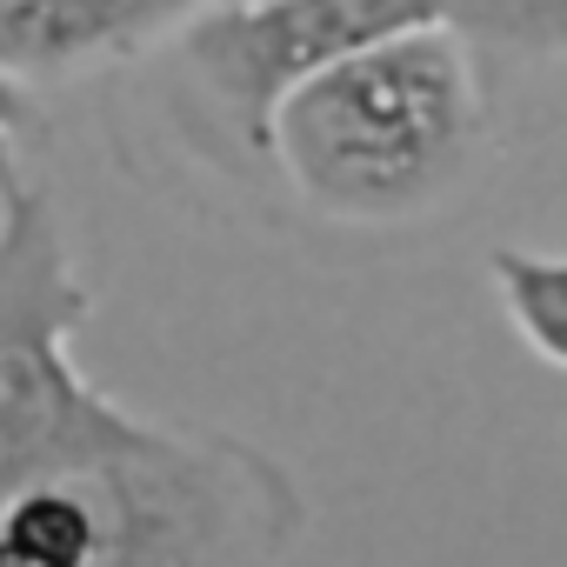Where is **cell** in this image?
<instances>
[{"label": "cell", "instance_id": "2", "mask_svg": "<svg viewBox=\"0 0 567 567\" xmlns=\"http://www.w3.org/2000/svg\"><path fill=\"white\" fill-rule=\"evenodd\" d=\"M295 187L341 220L427 207L474 147V81L447 41L394 34L301 74L267 114Z\"/></svg>", "mask_w": 567, "mask_h": 567}, {"label": "cell", "instance_id": "3", "mask_svg": "<svg viewBox=\"0 0 567 567\" xmlns=\"http://www.w3.org/2000/svg\"><path fill=\"white\" fill-rule=\"evenodd\" d=\"M187 0H0V74H41L121 48Z\"/></svg>", "mask_w": 567, "mask_h": 567}, {"label": "cell", "instance_id": "6", "mask_svg": "<svg viewBox=\"0 0 567 567\" xmlns=\"http://www.w3.org/2000/svg\"><path fill=\"white\" fill-rule=\"evenodd\" d=\"M0 567H48V560H34V554L14 547V540H0Z\"/></svg>", "mask_w": 567, "mask_h": 567}, {"label": "cell", "instance_id": "1", "mask_svg": "<svg viewBox=\"0 0 567 567\" xmlns=\"http://www.w3.org/2000/svg\"><path fill=\"white\" fill-rule=\"evenodd\" d=\"M87 315L48 194L0 141V507L28 487H81L101 514V567H267L308 527L301 487L234 434L107 401L74 361Z\"/></svg>", "mask_w": 567, "mask_h": 567}, {"label": "cell", "instance_id": "4", "mask_svg": "<svg viewBox=\"0 0 567 567\" xmlns=\"http://www.w3.org/2000/svg\"><path fill=\"white\" fill-rule=\"evenodd\" d=\"M487 280L514 321V334L547 361L567 368V254H520V247H494L487 254Z\"/></svg>", "mask_w": 567, "mask_h": 567}, {"label": "cell", "instance_id": "5", "mask_svg": "<svg viewBox=\"0 0 567 567\" xmlns=\"http://www.w3.org/2000/svg\"><path fill=\"white\" fill-rule=\"evenodd\" d=\"M0 540L48 567H101V514L81 487H28L0 507Z\"/></svg>", "mask_w": 567, "mask_h": 567}]
</instances>
